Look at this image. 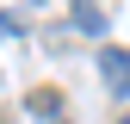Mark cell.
<instances>
[{
	"instance_id": "cell-2",
	"label": "cell",
	"mask_w": 130,
	"mask_h": 124,
	"mask_svg": "<svg viewBox=\"0 0 130 124\" xmlns=\"http://www.w3.org/2000/svg\"><path fill=\"white\" fill-rule=\"evenodd\" d=\"M68 19L87 31V37H99V31H105V6H99V0H68Z\"/></svg>"
},
{
	"instance_id": "cell-1",
	"label": "cell",
	"mask_w": 130,
	"mask_h": 124,
	"mask_svg": "<svg viewBox=\"0 0 130 124\" xmlns=\"http://www.w3.org/2000/svg\"><path fill=\"white\" fill-rule=\"evenodd\" d=\"M99 81L111 93H130V50H99Z\"/></svg>"
},
{
	"instance_id": "cell-4",
	"label": "cell",
	"mask_w": 130,
	"mask_h": 124,
	"mask_svg": "<svg viewBox=\"0 0 130 124\" xmlns=\"http://www.w3.org/2000/svg\"><path fill=\"white\" fill-rule=\"evenodd\" d=\"M118 124H130V118H118Z\"/></svg>"
},
{
	"instance_id": "cell-3",
	"label": "cell",
	"mask_w": 130,
	"mask_h": 124,
	"mask_svg": "<svg viewBox=\"0 0 130 124\" xmlns=\"http://www.w3.org/2000/svg\"><path fill=\"white\" fill-rule=\"evenodd\" d=\"M19 31H25V25H19V12H0V37H19Z\"/></svg>"
}]
</instances>
